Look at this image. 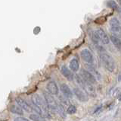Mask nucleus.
Wrapping results in <instances>:
<instances>
[{
	"label": "nucleus",
	"mask_w": 121,
	"mask_h": 121,
	"mask_svg": "<svg viewBox=\"0 0 121 121\" xmlns=\"http://www.w3.org/2000/svg\"><path fill=\"white\" fill-rule=\"evenodd\" d=\"M101 62L103 63L105 68L110 72H113L115 69V63L113 59L109 54L106 53H102L100 54Z\"/></svg>",
	"instance_id": "nucleus-1"
},
{
	"label": "nucleus",
	"mask_w": 121,
	"mask_h": 121,
	"mask_svg": "<svg viewBox=\"0 0 121 121\" xmlns=\"http://www.w3.org/2000/svg\"><path fill=\"white\" fill-rule=\"evenodd\" d=\"M43 95H44V99L45 101V103H46L49 109L52 110V111H58V104H57V102L54 98V97L52 96V94H51L48 92H44Z\"/></svg>",
	"instance_id": "nucleus-2"
},
{
	"label": "nucleus",
	"mask_w": 121,
	"mask_h": 121,
	"mask_svg": "<svg viewBox=\"0 0 121 121\" xmlns=\"http://www.w3.org/2000/svg\"><path fill=\"white\" fill-rule=\"evenodd\" d=\"M80 75L81 77L83 78V80L85 82L89 83V84H95L96 83V78L94 75L89 73L88 70H86L85 69H80Z\"/></svg>",
	"instance_id": "nucleus-3"
},
{
	"label": "nucleus",
	"mask_w": 121,
	"mask_h": 121,
	"mask_svg": "<svg viewBox=\"0 0 121 121\" xmlns=\"http://www.w3.org/2000/svg\"><path fill=\"white\" fill-rule=\"evenodd\" d=\"M81 57L82 59L84 60V61L87 63V64H92L94 62V58L93 56L88 49H83V50L81 51L80 53Z\"/></svg>",
	"instance_id": "nucleus-4"
},
{
	"label": "nucleus",
	"mask_w": 121,
	"mask_h": 121,
	"mask_svg": "<svg viewBox=\"0 0 121 121\" xmlns=\"http://www.w3.org/2000/svg\"><path fill=\"white\" fill-rule=\"evenodd\" d=\"M32 102L33 104L35 105H37L39 106V107H43L45 111H48V106L47 104H45L44 102L43 101V99H42V97L39 95V94H34V95L32 97Z\"/></svg>",
	"instance_id": "nucleus-5"
},
{
	"label": "nucleus",
	"mask_w": 121,
	"mask_h": 121,
	"mask_svg": "<svg viewBox=\"0 0 121 121\" xmlns=\"http://www.w3.org/2000/svg\"><path fill=\"white\" fill-rule=\"evenodd\" d=\"M15 101H16L17 104L19 107H21L23 110H24V111H26V112H31L33 111L31 106H30L26 101L22 99L21 97H16Z\"/></svg>",
	"instance_id": "nucleus-6"
},
{
	"label": "nucleus",
	"mask_w": 121,
	"mask_h": 121,
	"mask_svg": "<svg viewBox=\"0 0 121 121\" xmlns=\"http://www.w3.org/2000/svg\"><path fill=\"white\" fill-rule=\"evenodd\" d=\"M46 88L48 90V92L52 94V95H58V92H59L58 87L54 81L49 82L47 84Z\"/></svg>",
	"instance_id": "nucleus-7"
},
{
	"label": "nucleus",
	"mask_w": 121,
	"mask_h": 121,
	"mask_svg": "<svg viewBox=\"0 0 121 121\" xmlns=\"http://www.w3.org/2000/svg\"><path fill=\"white\" fill-rule=\"evenodd\" d=\"M73 93L76 95V97H77L80 101L85 102V101H88V96H87V94H86L85 92H83V91L81 90L80 88H73Z\"/></svg>",
	"instance_id": "nucleus-8"
},
{
	"label": "nucleus",
	"mask_w": 121,
	"mask_h": 121,
	"mask_svg": "<svg viewBox=\"0 0 121 121\" xmlns=\"http://www.w3.org/2000/svg\"><path fill=\"white\" fill-rule=\"evenodd\" d=\"M96 34H98L99 40L101 41L104 44H108L110 42V38L108 37V34L104 32V31L101 28H98L97 31H95Z\"/></svg>",
	"instance_id": "nucleus-9"
},
{
	"label": "nucleus",
	"mask_w": 121,
	"mask_h": 121,
	"mask_svg": "<svg viewBox=\"0 0 121 121\" xmlns=\"http://www.w3.org/2000/svg\"><path fill=\"white\" fill-rule=\"evenodd\" d=\"M60 73H61V74L67 79V80H69V81L73 80L74 75H73V73H71V71L68 69L67 66H63L61 67V69H60Z\"/></svg>",
	"instance_id": "nucleus-10"
},
{
	"label": "nucleus",
	"mask_w": 121,
	"mask_h": 121,
	"mask_svg": "<svg viewBox=\"0 0 121 121\" xmlns=\"http://www.w3.org/2000/svg\"><path fill=\"white\" fill-rule=\"evenodd\" d=\"M82 88L84 89L85 92H86L87 94H89L90 96H92V97L95 96V89L94 86L92 84H89V83L86 82L85 85Z\"/></svg>",
	"instance_id": "nucleus-11"
},
{
	"label": "nucleus",
	"mask_w": 121,
	"mask_h": 121,
	"mask_svg": "<svg viewBox=\"0 0 121 121\" xmlns=\"http://www.w3.org/2000/svg\"><path fill=\"white\" fill-rule=\"evenodd\" d=\"M60 91H61L62 93L67 97H72V96H73V92H71L70 88L66 84L60 85Z\"/></svg>",
	"instance_id": "nucleus-12"
},
{
	"label": "nucleus",
	"mask_w": 121,
	"mask_h": 121,
	"mask_svg": "<svg viewBox=\"0 0 121 121\" xmlns=\"http://www.w3.org/2000/svg\"><path fill=\"white\" fill-rule=\"evenodd\" d=\"M70 69L73 72H77L79 69V63L77 59H73L70 62Z\"/></svg>",
	"instance_id": "nucleus-13"
},
{
	"label": "nucleus",
	"mask_w": 121,
	"mask_h": 121,
	"mask_svg": "<svg viewBox=\"0 0 121 121\" xmlns=\"http://www.w3.org/2000/svg\"><path fill=\"white\" fill-rule=\"evenodd\" d=\"M10 111L12 113L17 114V115H23L24 114L23 109L19 107L18 105H11V107H10Z\"/></svg>",
	"instance_id": "nucleus-14"
},
{
	"label": "nucleus",
	"mask_w": 121,
	"mask_h": 121,
	"mask_svg": "<svg viewBox=\"0 0 121 121\" xmlns=\"http://www.w3.org/2000/svg\"><path fill=\"white\" fill-rule=\"evenodd\" d=\"M111 40L112 44L114 45V47H117L119 50H121V40L119 38V37H117L115 36H111Z\"/></svg>",
	"instance_id": "nucleus-15"
},
{
	"label": "nucleus",
	"mask_w": 121,
	"mask_h": 121,
	"mask_svg": "<svg viewBox=\"0 0 121 121\" xmlns=\"http://www.w3.org/2000/svg\"><path fill=\"white\" fill-rule=\"evenodd\" d=\"M111 31L117 37H121V26H118V27H114V28H111Z\"/></svg>",
	"instance_id": "nucleus-16"
},
{
	"label": "nucleus",
	"mask_w": 121,
	"mask_h": 121,
	"mask_svg": "<svg viewBox=\"0 0 121 121\" xmlns=\"http://www.w3.org/2000/svg\"><path fill=\"white\" fill-rule=\"evenodd\" d=\"M30 119L33 121H45V117L39 114H30Z\"/></svg>",
	"instance_id": "nucleus-17"
},
{
	"label": "nucleus",
	"mask_w": 121,
	"mask_h": 121,
	"mask_svg": "<svg viewBox=\"0 0 121 121\" xmlns=\"http://www.w3.org/2000/svg\"><path fill=\"white\" fill-rule=\"evenodd\" d=\"M110 26L111 28L118 27V26H120V22L117 18H112L110 21Z\"/></svg>",
	"instance_id": "nucleus-18"
},
{
	"label": "nucleus",
	"mask_w": 121,
	"mask_h": 121,
	"mask_svg": "<svg viewBox=\"0 0 121 121\" xmlns=\"http://www.w3.org/2000/svg\"><path fill=\"white\" fill-rule=\"evenodd\" d=\"M107 6L108 8H111L112 9H117V4L114 0H108L107 2Z\"/></svg>",
	"instance_id": "nucleus-19"
},
{
	"label": "nucleus",
	"mask_w": 121,
	"mask_h": 121,
	"mask_svg": "<svg viewBox=\"0 0 121 121\" xmlns=\"http://www.w3.org/2000/svg\"><path fill=\"white\" fill-rule=\"evenodd\" d=\"M77 112V107L74 105H70L68 108L67 109V113L68 114H74Z\"/></svg>",
	"instance_id": "nucleus-20"
},
{
	"label": "nucleus",
	"mask_w": 121,
	"mask_h": 121,
	"mask_svg": "<svg viewBox=\"0 0 121 121\" xmlns=\"http://www.w3.org/2000/svg\"><path fill=\"white\" fill-rule=\"evenodd\" d=\"M32 107V109H33V111H35L37 114H39V115H42L43 114V111H42V108L39 107V106H37V105H35V104H33L31 106Z\"/></svg>",
	"instance_id": "nucleus-21"
},
{
	"label": "nucleus",
	"mask_w": 121,
	"mask_h": 121,
	"mask_svg": "<svg viewBox=\"0 0 121 121\" xmlns=\"http://www.w3.org/2000/svg\"><path fill=\"white\" fill-rule=\"evenodd\" d=\"M58 111L60 113V115L63 116V117H65L66 116V113L65 111H64V108L62 106V104H58Z\"/></svg>",
	"instance_id": "nucleus-22"
},
{
	"label": "nucleus",
	"mask_w": 121,
	"mask_h": 121,
	"mask_svg": "<svg viewBox=\"0 0 121 121\" xmlns=\"http://www.w3.org/2000/svg\"><path fill=\"white\" fill-rule=\"evenodd\" d=\"M14 121H30V120L26 118H24V117L19 116V117H17V118H15Z\"/></svg>",
	"instance_id": "nucleus-23"
},
{
	"label": "nucleus",
	"mask_w": 121,
	"mask_h": 121,
	"mask_svg": "<svg viewBox=\"0 0 121 121\" xmlns=\"http://www.w3.org/2000/svg\"><path fill=\"white\" fill-rule=\"evenodd\" d=\"M119 100L121 101V94H120V97H119Z\"/></svg>",
	"instance_id": "nucleus-24"
},
{
	"label": "nucleus",
	"mask_w": 121,
	"mask_h": 121,
	"mask_svg": "<svg viewBox=\"0 0 121 121\" xmlns=\"http://www.w3.org/2000/svg\"><path fill=\"white\" fill-rule=\"evenodd\" d=\"M119 81H121V75H120V76L119 78Z\"/></svg>",
	"instance_id": "nucleus-25"
},
{
	"label": "nucleus",
	"mask_w": 121,
	"mask_h": 121,
	"mask_svg": "<svg viewBox=\"0 0 121 121\" xmlns=\"http://www.w3.org/2000/svg\"><path fill=\"white\" fill-rule=\"evenodd\" d=\"M119 3H120V5H121V0H119Z\"/></svg>",
	"instance_id": "nucleus-26"
},
{
	"label": "nucleus",
	"mask_w": 121,
	"mask_h": 121,
	"mask_svg": "<svg viewBox=\"0 0 121 121\" xmlns=\"http://www.w3.org/2000/svg\"><path fill=\"white\" fill-rule=\"evenodd\" d=\"M120 12H121V9H120Z\"/></svg>",
	"instance_id": "nucleus-27"
}]
</instances>
